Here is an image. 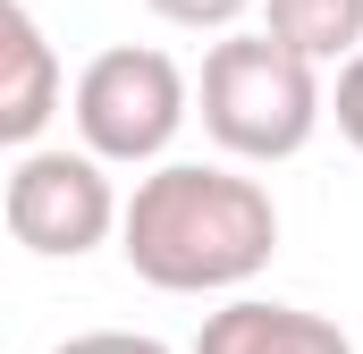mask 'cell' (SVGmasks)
I'll return each mask as SVG.
<instances>
[{
  "label": "cell",
  "instance_id": "5b68a950",
  "mask_svg": "<svg viewBox=\"0 0 363 354\" xmlns=\"http://www.w3.org/2000/svg\"><path fill=\"white\" fill-rule=\"evenodd\" d=\"M60 118V51L26 17V0H0V144H34Z\"/></svg>",
  "mask_w": 363,
  "mask_h": 354
},
{
  "label": "cell",
  "instance_id": "8992f818",
  "mask_svg": "<svg viewBox=\"0 0 363 354\" xmlns=\"http://www.w3.org/2000/svg\"><path fill=\"white\" fill-rule=\"evenodd\" d=\"M194 354H355L338 321L321 312H296V304H262V295H237L203 321Z\"/></svg>",
  "mask_w": 363,
  "mask_h": 354
},
{
  "label": "cell",
  "instance_id": "7a4b0ae2",
  "mask_svg": "<svg viewBox=\"0 0 363 354\" xmlns=\"http://www.w3.org/2000/svg\"><path fill=\"white\" fill-rule=\"evenodd\" d=\"M203 127L237 161H296L321 127V76L271 34H228L203 59Z\"/></svg>",
  "mask_w": 363,
  "mask_h": 354
},
{
  "label": "cell",
  "instance_id": "9c48e42d",
  "mask_svg": "<svg viewBox=\"0 0 363 354\" xmlns=\"http://www.w3.org/2000/svg\"><path fill=\"white\" fill-rule=\"evenodd\" d=\"M330 118H338V135H347V144L363 152V51L347 59V68H338V101H330Z\"/></svg>",
  "mask_w": 363,
  "mask_h": 354
},
{
  "label": "cell",
  "instance_id": "30bf717a",
  "mask_svg": "<svg viewBox=\"0 0 363 354\" xmlns=\"http://www.w3.org/2000/svg\"><path fill=\"white\" fill-rule=\"evenodd\" d=\"M51 354H169L161 338H135V329H85V338H68V346Z\"/></svg>",
  "mask_w": 363,
  "mask_h": 354
},
{
  "label": "cell",
  "instance_id": "ba28073f",
  "mask_svg": "<svg viewBox=\"0 0 363 354\" xmlns=\"http://www.w3.org/2000/svg\"><path fill=\"white\" fill-rule=\"evenodd\" d=\"M152 17H169V25H237L254 0H144Z\"/></svg>",
  "mask_w": 363,
  "mask_h": 354
},
{
  "label": "cell",
  "instance_id": "277c9868",
  "mask_svg": "<svg viewBox=\"0 0 363 354\" xmlns=\"http://www.w3.org/2000/svg\"><path fill=\"white\" fill-rule=\"evenodd\" d=\"M0 219H9V236L26 253L77 262V253H93L118 228V194H110L93 152H26L9 194H0Z\"/></svg>",
  "mask_w": 363,
  "mask_h": 354
},
{
  "label": "cell",
  "instance_id": "3957f363",
  "mask_svg": "<svg viewBox=\"0 0 363 354\" xmlns=\"http://www.w3.org/2000/svg\"><path fill=\"white\" fill-rule=\"evenodd\" d=\"M68 110H77V135H85L93 161H161L169 135L186 127V76L169 51L118 42L77 76Z\"/></svg>",
  "mask_w": 363,
  "mask_h": 354
},
{
  "label": "cell",
  "instance_id": "52a82bcc",
  "mask_svg": "<svg viewBox=\"0 0 363 354\" xmlns=\"http://www.w3.org/2000/svg\"><path fill=\"white\" fill-rule=\"evenodd\" d=\"M271 34L279 51H296L304 68L321 59H355L363 51V0H271Z\"/></svg>",
  "mask_w": 363,
  "mask_h": 354
},
{
  "label": "cell",
  "instance_id": "6da1fadb",
  "mask_svg": "<svg viewBox=\"0 0 363 354\" xmlns=\"http://www.w3.org/2000/svg\"><path fill=\"white\" fill-rule=\"evenodd\" d=\"M118 253L144 287L161 295H211V287H245L279 253V211L254 177L169 161L135 185V202L118 211Z\"/></svg>",
  "mask_w": 363,
  "mask_h": 354
}]
</instances>
